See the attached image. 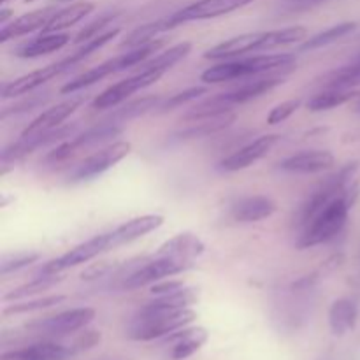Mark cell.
<instances>
[{
  "mask_svg": "<svg viewBox=\"0 0 360 360\" xmlns=\"http://www.w3.org/2000/svg\"><path fill=\"white\" fill-rule=\"evenodd\" d=\"M206 91H207L206 86H192L185 91H179V94H176V95H172V97L162 101L160 105L157 108V111L167 112V111H172V109H176V108H181V105H185V104H188V102L199 98L200 95H204Z\"/></svg>",
  "mask_w": 360,
  "mask_h": 360,
  "instance_id": "obj_40",
  "label": "cell"
},
{
  "mask_svg": "<svg viewBox=\"0 0 360 360\" xmlns=\"http://www.w3.org/2000/svg\"><path fill=\"white\" fill-rule=\"evenodd\" d=\"M190 51H192V42H179V44L169 48L167 51L160 53V55L155 56V58L144 62L143 65H141L143 67L141 70H155V72L165 74L169 69H172L176 63L181 62Z\"/></svg>",
  "mask_w": 360,
  "mask_h": 360,
  "instance_id": "obj_31",
  "label": "cell"
},
{
  "mask_svg": "<svg viewBox=\"0 0 360 360\" xmlns=\"http://www.w3.org/2000/svg\"><path fill=\"white\" fill-rule=\"evenodd\" d=\"M206 246L200 241L199 236L190 234H178L174 238L167 239L160 248L157 250V255L155 257H169V259H179V260H188L193 262L195 259H199L204 253Z\"/></svg>",
  "mask_w": 360,
  "mask_h": 360,
  "instance_id": "obj_19",
  "label": "cell"
},
{
  "mask_svg": "<svg viewBox=\"0 0 360 360\" xmlns=\"http://www.w3.org/2000/svg\"><path fill=\"white\" fill-rule=\"evenodd\" d=\"M56 11L58 9H55V7H44V9H37L28 14H23V16L11 21L9 25H4L2 30H0V42H7L11 39L32 34V32L39 30V28L42 30Z\"/></svg>",
  "mask_w": 360,
  "mask_h": 360,
  "instance_id": "obj_18",
  "label": "cell"
},
{
  "mask_svg": "<svg viewBox=\"0 0 360 360\" xmlns=\"http://www.w3.org/2000/svg\"><path fill=\"white\" fill-rule=\"evenodd\" d=\"M354 204L347 197H336L330 200L326 207L319 213V217L302 231L299 239V248H313V246L323 245L336 238L345 229L348 221V214Z\"/></svg>",
  "mask_w": 360,
  "mask_h": 360,
  "instance_id": "obj_2",
  "label": "cell"
},
{
  "mask_svg": "<svg viewBox=\"0 0 360 360\" xmlns=\"http://www.w3.org/2000/svg\"><path fill=\"white\" fill-rule=\"evenodd\" d=\"M94 9L95 6L91 2H77L69 7H63V9H58L53 14L51 20L48 21V25L42 28V34H56V32L65 30V28L84 20Z\"/></svg>",
  "mask_w": 360,
  "mask_h": 360,
  "instance_id": "obj_26",
  "label": "cell"
},
{
  "mask_svg": "<svg viewBox=\"0 0 360 360\" xmlns=\"http://www.w3.org/2000/svg\"><path fill=\"white\" fill-rule=\"evenodd\" d=\"M295 65V56L287 53H276V55H257L252 58L231 60V62L218 63L210 67L200 74V81L211 83H225L234 79H248L252 76H260L271 70H283Z\"/></svg>",
  "mask_w": 360,
  "mask_h": 360,
  "instance_id": "obj_1",
  "label": "cell"
},
{
  "mask_svg": "<svg viewBox=\"0 0 360 360\" xmlns=\"http://www.w3.org/2000/svg\"><path fill=\"white\" fill-rule=\"evenodd\" d=\"M123 132V127L116 125L115 122L109 123H101L97 127H91L86 132L79 134V136L74 137L72 141H65L60 146H56L55 150L49 151V155L46 157L48 162H63L67 158H70L72 155H76L77 151L84 150V148H91L95 144L105 143V141L112 139V137H118Z\"/></svg>",
  "mask_w": 360,
  "mask_h": 360,
  "instance_id": "obj_8",
  "label": "cell"
},
{
  "mask_svg": "<svg viewBox=\"0 0 360 360\" xmlns=\"http://www.w3.org/2000/svg\"><path fill=\"white\" fill-rule=\"evenodd\" d=\"M162 225H164V217H160V214H143V217L132 218V220L125 221V224L120 225L118 229L111 232L115 248L120 245H125V243H132L136 239L144 238V236L157 231Z\"/></svg>",
  "mask_w": 360,
  "mask_h": 360,
  "instance_id": "obj_20",
  "label": "cell"
},
{
  "mask_svg": "<svg viewBox=\"0 0 360 360\" xmlns=\"http://www.w3.org/2000/svg\"><path fill=\"white\" fill-rule=\"evenodd\" d=\"M60 281H62V278H60L58 274H42L41 278H34V280L28 281V283L7 292V294L4 295L2 301L18 302V301H23V299L27 297H34V295L42 294V292H48L49 288H53L56 283H60Z\"/></svg>",
  "mask_w": 360,
  "mask_h": 360,
  "instance_id": "obj_30",
  "label": "cell"
},
{
  "mask_svg": "<svg viewBox=\"0 0 360 360\" xmlns=\"http://www.w3.org/2000/svg\"><path fill=\"white\" fill-rule=\"evenodd\" d=\"M276 204L273 199L264 195H253L241 199L232 206V218L243 224H252V221L266 220L276 213Z\"/></svg>",
  "mask_w": 360,
  "mask_h": 360,
  "instance_id": "obj_21",
  "label": "cell"
},
{
  "mask_svg": "<svg viewBox=\"0 0 360 360\" xmlns=\"http://www.w3.org/2000/svg\"><path fill=\"white\" fill-rule=\"evenodd\" d=\"M171 28H174V23H172L171 16L162 18V20H157V21H151V23H144L127 35L125 41L122 42V48L134 49L137 48V46H143L146 44V42L155 41L157 35L164 34V32L171 30Z\"/></svg>",
  "mask_w": 360,
  "mask_h": 360,
  "instance_id": "obj_29",
  "label": "cell"
},
{
  "mask_svg": "<svg viewBox=\"0 0 360 360\" xmlns=\"http://www.w3.org/2000/svg\"><path fill=\"white\" fill-rule=\"evenodd\" d=\"M299 105H301V101H299V98L281 102L276 108L271 109L269 116H267V123H269V125H278V123L285 122V120H288L295 111H297Z\"/></svg>",
  "mask_w": 360,
  "mask_h": 360,
  "instance_id": "obj_43",
  "label": "cell"
},
{
  "mask_svg": "<svg viewBox=\"0 0 360 360\" xmlns=\"http://www.w3.org/2000/svg\"><path fill=\"white\" fill-rule=\"evenodd\" d=\"M39 259H41V255H39V253H21V255L6 257V259L2 260L0 273H2V276H6V274L14 273V271H20V269H23V267L32 266V264L37 262Z\"/></svg>",
  "mask_w": 360,
  "mask_h": 360,
  "instance_id": "obj_42",
  "label": "cell"
},
{
  "mask_svg": "<svg viewBox=\"0 0 360 360\" xmlns=\"http://www.w3.org/2000/svg\"><path fill=\"white\" fill-rule=\"evenodd\" d=\"M116 72H118V60L116 58L108 60V62L101 63V65L86 70V72H83L81 76L74 77L72 81H69L67 84H63L62 90L60 91H62V94H76V91L91 86V84L98 83V81H102L104 77L111 76V74H116Z\"/></svg>",
  "mask_w": 360,
  "mask_h": 360,
  "instance_id": "obj_28",
  "label": "cell"
},
{
  "mask_svg": "<svg viewBox=\"0 0 360 360\" xmlns=\"http://www.w3.org/2000/svg\"><path fill=\"white\" fill-rule=\"evenodd\" d=\"M48 101H49V94L30 95V97L25 98V101L18 102L16 105H11V108L4 109L2 115H0V118L6 120V118H9V116L23 115V112H30V111H34V109L42 108V105H44Z\"/></svg>",
  "mask_w": 360,
  "mask_h": 360,
  "instance_id": "obj_41",
  "label": "cell"
},
{
  "mask_svg": "<svg viewBox=\"0 0 360 360\" xmlns=\"http://www.w3.org/2000/svg\"><path fill=\"white\" fill-rule=\"evenodd\" d=\"M98 360H122V359H116V357H104V359H98Z\"/></svg>",
  "mask_w": 360,
  "mask_h": 360,
  "instance_id": "obj_49",
  "label": "cell"
},
{
  "mask_svg": "<svg viewBox=\"0 0 360 360\" xmlns=\"http://www.w3.org/2000/svg\"><path fill=\"white\" fill-rule=\"evenodd\" d=\"M285 72H288V70H283V72L273 74V76L267 77H259V79L255 81H248V83H245L243 86L236 88V90L232 91H227L225 97H227V101L231 102L232 105L245 104V102L253 101V98L260 97V95L267 94V91L273 90V88L285 83Z\"/></svg>",
  "mask_w": 360,
  "mask_h": 360,
  "instance_id": "obj_23",
  "label": "cell"
},
{
  "mask_svg": "<svg viewBox=\"0 0 360 360\" xmlns=\"http://www.w3.org/2000/svg\"><path fill=\"white\" fill-rule=\"evenodd\" d=\"M281 137L278 134H267V136L259 137V139L252 141L250 144L243 146L241 150L234 151L232 155H229L227 158L220 162V169L224 172H238L243 169H248L250 165L257 164L259 160H262L278 143H280Z\"/></svg>",
  "mask_w": 360,
  "mask_h": 360,
  "instance_id": "obj_11",
  "label": "cell"
},
{
  "mask_svg": "<svg viewBox=\"0 0 360 360\" xmlns=\"http://www.w3.org/2000/svg\"><path fill=\"white\" fill-rule=\"evenodd\" d=\"M13 16V11L7 9V7H4V9H0V25H7V20Z\"/></svg>",
  "mask_w": 360,
  "mask_h": 360,
  "instance_id": "obj_48",
  "label": "cell"
},
{
  "mask_svg": "<svg viewBox=\"0 0 360 360\" xmlns=\"http://www.w3.org/2000/svg\"><path fill=\"white\" fill-rule=\"evenodd\" d=\"M323 2H327V0H285L283 7L290 13H302V11H309Z\"/></svg>",
  "mask_w": 360,
  "mask_h": 360,
  "instance_id": "obj_47",
  "label": "cell"
},
{
  "mask_svg": "<svg viewBox=\"0 0 360 360\" xmlns=\"http://www.w3.org/2000/svg\"><path fill=\"white\" fill-rule=\"evenodd\" d=\"M160 102H162V97H158V95L143 97L139 98V101L130 102V104L122 105L120 109H116V111L111 115V118H109V122L118 123V122H125V120L137 118V116L150 112L151 109H157L158 105H160Z\"/></svg>",
  "mask_w": 360,
  "mask_h": 360,
  "instance_id": "obj_36",
  "label": "cell"
},
{
  "mask_svg": "<svg viewBox=\"0 0 360 360\" xmlns=\"http://www.w3.org/2000/svg\"><path fill=\"white\" fill-rule=\"evenodd\" d=\"M98 343H101V333H97V330H88V333L81 334L76 341H72L70 347H72L74 354H81V352L90 350V348H94Z\"/></svg>",
  "mask_w": 360,
  "mask_h": 360,
  "instance_id": "obj_44",
  "label": "cell"
},
{
  "mask_svg": "<svg viewBox=\"0 0 360 360\" xmlns=\"http://www.w3.org/2000/svg\"><path fill=\"white\" fill-rule=\"evenodd\" d=\"M120 34V28H111V30H105L104 34H101L98 37L91 39V41L84 42V46L81 49H77L76 53H72L70 56H67V58L62 60L63 67H65V70H69L70 67H74L76 63L83 62L84 58H88V56L91 55V53L98 51V49L102 48V46H105L108 42H111L112 39L116 37V35Z\"/></svg>",
  "mask_w": 360,
  "mask_h": 360,
  "instance_id": "obj_38",
  "label": "cell"
},
{
  "mask_svg": "<svg viewBox=\"0 0 360 360\" xmlns=\"http://www.w3.org/2000/svg\"><path fill=\"white\" fill-rule=\"evenodd\" d=\"M359 308L352 299H338L329 309V327L334 336H345L355 329Z\"/></svg>",
  "mask_w": 360,
  "mask_h": 360,
  "instance_id": "obj_24",
  "label": "cell"
},
{
  "mask_svg": "<svg viewBox=\"0 0 360 360\" xmlns=\"http://www.w3.org/2000/svg\"><path fill=\"white\" fill-rule=\"evenodd\" d=\"M308 30L304 27H288L281 30L264 32V39L260 42V51H269V49L280 48V46L295 44V42L304 41Z\"/></svg>",
  "mask_w": 360,
  "mask_h": 360,
  "instance_id": "obj_34",
  "label": "cell"
},
{
  "mask_svg": "<svg viewBox=\"0 0 360 360\" xmlns=\"http://www.w3.org/2000/svg\"><path fill=\"white\" fill-rule=\"evenodd\" d=\"M112 269H115V267L109 262L94 264V266H90L86 271L81 273V280H97V278H104L105 274L111 273Z\"/></svg>",
  "mask_w": 360,
  "mask_h": 360,
  "instance_id": "obj_46",
  "label": "cell"
},
{
  "mask_svg": "<svg viewBox=\"0 0 360 360\" xmlns=\"http://www.w3.org/2000/svg\"><path fill=\"white\" fill-rule=\"evenodd\" d=\"M234 122H236L234 112H225V115L214 116V118L200 120V122L192 123L188 129L174 134V139L176 141H190V139H199V137L213 136V134H218L220 130L227 129V127Z\"/></svg>",
  "mask_w": 360,
  "mask_h": 360,
  "instance_id": "obj_27",
  "label": "cell"
},
{
  "mask_svg": "<svg viewBox=\"0 0 360 360\" xmlns=\"http://www.w3.org/2000/svg\"><path fill=\"white\" fill-rule=\"evenodd\" d=\"M231 109H232V104L227 101L225 94H220L217 95V97L207 98V101H204L202 104L190 109V111L183 116V120L190 123H195V122H200V120H210V118H214V116L231 112Z\"/></svg>",
  "mask_w": 360,
  "mask_h": 360,
  "instance_id": "obj_33",
  "label": "cell"
},
{
  "mask_svg": "<svg viewBox=\"0 0 360 360\" xmlns=\"http://www.w3.org/2000/svg\"><path fill=\"white\" fill-rule=\"evenodd\" d=\"M74 355L76 354L70 345H62L56 341H39L20 350L6 352L0 360H67Z\"/></svg>",
  "mask_w": 360,
  "mask_h": 360,
  "instance_id": "obj_15",
  "label": "cell"
},
{
  "mask_svg": "<svg viewBox=\"0 0 360 360\" xmlns=\"http://www.w3.org/2000/svg\"><path fill=\"white\" fill-rule=\"evenodd\" d=\"M132 150V144L127 141H116V143L109 144V146L102 148V150L95 151L88 158H84L76 169H74L70 179L72 181H86V179H94L97 176L104 174L111 167H115L118 162H122L127 155Z\"/></svg>",
  "mask_w": 360,
  "mask_h": 360,
  "instance_id": "obj_7",
  "label": "cell"
},
{
  "mask_svg": "<svg viewBox=\"0 0 360 360\" xmlns=\"http://www.w3.org/2000/svg\"><path fill=\"white\" fill-rule=\"evenodd\" d=\"M192 267L193 262H188V260L169 259V257H155L153 260H150V262H146L144 266L132 271V273L125 278L123 288L134 290V288L146 287V285L162 281L164 278H171L176 276V274L185 273V271L192 269Z\"/></svg>",
  "mask_w": 360,
  "mask_h": 360,
  "instance_id": "obj_6",
  "label": "cell"
},
{
  "mask_svg": "<svg viewBox=\"0 0 360 360\" xmlns=\"http://www.w3.org/2000/svg\"><path fill=\"white\" fill-rule=\"evenodd\" d=\"M65 301V295H46V297H37L32 299V301H18L13 302L11 306H6L4 308V315L13 316V315H25V313H34L41 311V309L53 308V306H58Z\"/></svg>",
  "mask_w": 360,
  "mask_h": 360,
  "instance_id": "obj_37",
  "label": "cell"
},
{
  "mask_svg": "<svg viewBox=\"0 0 360 360\" xmlns=\"http://www.w3.org/2000/svg\"><path fill=\"white\" fill-rule=\"evenodd\" d=\"M171 345L169 357L171 360H185L200 350L207 341V330L202 327H185L171 336L164 338Z\"/></svg>",
  "mask_w": 360,
  "mask_h": 360,
  "instance_id": "obj_16",
  "label": "cell"
},
{
  "mask_svg": "<svg viewBox=\"0 0 360 360\" xmlns=\"http://www.w3.org/2000/svg\"><path fill=\"white\" fill-rule=\"evenodd\" d=\"M69 42L70 37L67 34H60V32H56V34H42L35 37L34 41L18 48L16 56H20V58H37V56L49 55V53L65 48Z\"/></svg>",
  "mask_w": 360,
  "mask_h": 360,
  "instance_id": "obj_25",
  "label": "cell"
},
{
  "mask_svg": "<svg viewBox=\"0 0 360 360\" xmlns=\"http://www.w3.org/2000/svg\"><path fill=\"white\" fill-rule=\"evenodd\" d=\"M199 299V290L197 288L185 287L181 290L174 292L169 295H160V297L153 299L151 302L144 304L139 309L143 315H151V313H172V311H181V309H188L190 306L195 304Z\"/></svg>",
  "mask_w": 360,
  "mask_h": 360,
  "instance_id": "obj_22",
  "label": "cell"
},
{
  "mask_svg": "<svg viewBox=\"0 0 360 360\" xmlns=\"http://www.w3.org/2000/svg\"><path fill=\"white\" fill-rule=\"evenodd\" d=\"M334 164V155L327 150L302 151L280 162V169L294 174H313L329 169Z\"/></svg>",
  "mask_w": 360,
  "mask_h": 360,
  "instance_id": "obj_17",
  "label": "cell"
},
{
  "mask_svg": "<svg viewBox=\"0 0 360 360\" xmlns=\"http://www.w3.org/2000/svg\"><path fill=\"white\" fill-rule=\"evenodd\" d=\"M95 319L94 308H74L58 313L55 316L37 320V322L27 326L30 333L42 338H62L67 334H74L84 329L91 320Z\"/></svg>",
  "mask_w": 360,
  "mask_h": 360,
  "instance_id": "obj_4",
  "label": "cell"
},
{
  "mask_svg": "<svg viewBox=\"0 0 360 360\" xmlns=\"http://www.w3.org/2000/svg\"><path fill=\"white\" fill-rule=\"evenodd\" d=\"M355 95L357 94H355L354 90H329V88H327L326 91H322V94L309 98L306 108H308L311 112L329 111V109L340 108V105L350 102Z\"/></svg>",
  "mask_w": 360,
  "mask_h": 360,
  "instance_id": "obj_35",
  "label": "cell"
},
{
  "mask_svg": "<svg viewBox=\"0 0 360 360\" xmlns=\"http://www.w3.org/2000/svg\"><path fill=\"white\" fill-rule=\"evenodd\" d=\"M9 2V0H0V4H7Z\"/></svg>",
  "mask_w": 360,
  "mask_h": 360,
  "instance_id": "obj_52",
  "label": "cell"
},
{
  "mask_svg": "<svg viewBox=\"0 0 360 360\" xmlns=\"http://www.w3.org/2000/svg\"><path fill=\"white\" fill-rule=\"evenodd\" d=\"M116 16H118V13H108V14H102V16H98L97 20H94L91 23H88L83 30L77 32V35L74 37V42H76V44H83V42H88V41H91V39L98 37V35L104 34L105 28H108L109 25L116 20Z\"/></svg>",
  "mask_w": 360,
  "mask_h": 360,
  "instance_id": "obj_39",
  "label": "cell"
},
{
  "mask_svg": "<svg viewBox=\"0 0 360 360\" xmlns=\"http://www.w3.org/2000/svg\"><path fill=\"white\" fill-rule=\"evenodd\" d=\"M186 285L181 280H171V281H160V283H155L151 287V295L153 297H160V295H169L174 294V292L181 290Z\"/></svg>",
  "mask_w": 360,
  "mask_h": 360,
  "instance_id": "obj_45",
  "label": "cell"
},
{
  "mask_svg": "<svg viewBox=\"0 0 360 360\" xmlns=\"http://www.w3.org/2000/svg\"><path fill=\"white\" fill-rule=\"evenodd\" d=\"M56 2H70V0H56Z\"/></svg>",
  "mask_w": 360,
  "mask_h": 360,
  "instance_id": "obj_51",
  "label": "cell"
},
{
  "mask_svg": "<svg viewBox=\"0 0 360 360\" xmlns=\"http://www.w3.org/2000/svg\"><path fill=\"white\" fill-rule=\"evenodd\" d=\"M250 2H253V0H197V2L190 4V6L171 14V20L174 27L190 23V21L211 20V18L234 13V11L248 6Z\"/></svg>",
  "mask_w": 360,
  "mask_h": 360,
  "instance_id": "obj_10",
  "label": "cell"
},
{
  "mask_svg": "<svg viewBox=\"0 0 360 360\" xmlns=\"http://www.w3.org/2000/svg\"><path fill=\"white\" fill-rule=\"evenodd\" d=\"M355 28H357V23H355V21H343V23L334 25V27L327 28V30L306 39V41L301 44V51H313V49H319V48H323V46L333 44V42L340 41V39L347 37L348 34H352Z\"/></svg>",
  "mask_w": 360,
  "mask_h": 360,
  "instance_id": "obj_32",
  "label": "cell"
},
{
  "mask_svg": "<svg viewBox=\"0 0 360 360\" xmlns=\"http://www.w3.org/2000/svg\"><path fill=\"white\" fill-rule=\"evenodd\" d=\"M62 72H65V67H63L62 60L56 63H51V65L42 67V69L32 70V72L25 74V76L11 81V83L4 84L2 98H13V97H20V95H25V94H30V91H34L35 88L42 86L46 81L60 76Z\"/></svg>",
  "mask_w": 360,
  "mask_h": 360,
  "instance_id": "obj_13",
  "label": "cell"
},
{
  "mask_svg": "<svg viewBox=\"0 0 360 360\" xmlns=\"http://www.w3.org/2000/svg\"><path fill=\"white\" fill-rule=\"evenodd\" d=\"M354 62H357V63H360V55L357 56V58H355V60H354Z\"/></svg>",
  "mask_w": 360,
  "mask_h": 360,
  "instance_id": "obj_50",
  "label": "cell"
},
{
  "mask_svg": "<svg viewBox=\"0 0 360 360\" xmlns=\"http://www.w3.org/2000/svg\"><path fill=\"white\" fill-rule=\"evenodd\" d=\"M86 98L83 95L79 97H72L69 101H63L60 104L53 105V108L46 109L44 112L37 116L35 120H32L30 123L27 125V129L21 132V137H28V136H39V134L49 132V130H55L62 125V122H65L72 112H76L81 105L84 104Z\"/></svg>",
  "mask_w": 360,
  "mask_h": 360,
  "instance_id": "obj_12",
  "label": "cell"
},
{
  "mask_svg": "<svg viewBox=\"0 0 360 360\" xmlns=\"http://www.w3.org/2000/svg\"><path fill=\"white\" fill-rule=\"evenodd\" d=\"M162 76H164V74L155 72V70H139L136 76H130L127 77V79L118 81V83H115L112 86H109L108 90L102 91L101 95H97L91 105H94V109L115 108V105L127 101V98L132 94H136V91L157 83Z\"/></svg>",
  "mask_w": 360,
  "mask_h": 360,
  "instance_id": "obj_9",
  "label": "cell"
},
{
  "mask_svg": "<svg viewBox=\"0 0 360 360\" xmlns=\"http://www.w3.org/2000/svg\"><path fill=\"white\" fill-rule=\"evenodd\" d=\"M115 248V243H112V234H98L94 236L88 241L81 243V245L74 246L72 250H69L67 253L60 255L58 259L51 260V262L46 264L41 269L42 274H60L63 271L70 269V267L81 266V264H86L90 260H94L95 257H98L101 253L108 252V250Z\"/></svg>",
  "mask_w": 360,
  "mask_h": 360,
  "instance_id": "obj_5",
  "label": "cell"
},
{
  "mask_svg": "<svg viewBox=\"0 0 360 360\" xmlns=\"http://www.w3.org/2000/svg\"><path fill=\"white\" fill-rule=\"evenodd\" d=\"M25 2H34V0H25Z\"/></svg>",
  "mask_w": 360,
  "mask_h": 360,
  "instance_id": "obj_54",
  "label": "cell"
},
{
  "mask_svg": "<svg viewBox=\"0 0 360 360\" xmlns=\"http://www.w3.org/2000/svg\"><path fill=\"white\" fill-rule=\"evenodd\" d=\"M357 109L360 111V98H359V104H357Z\"/></svg>",
  "mask_w": 360,
  "mask_h": 360,
  "instance_id": "obj_53",
  "label": "cell"
},
{
  "mask_svg": "<svg viewBox=\"0 0 360 360\" xmlns=\"http://www.w3.org/2000/svg\"><path fill=\"white\" fill-rule=\"evenodd\" d=\"M264 39V32H252V34H241L236 37L220 42L210 51H206L204 58L207 60H234L246 53L260 51V42Z\"/></svg>",
  "mask_w": 360,
  "mask_h": 360,
  "instance_id": "obj_14",
  "label": "cell"
},
{
  "mask_svg": "<svg viewBox=\"0 0 360 360\" xmlns=\"http://www.w3.org/2000/svg\"><path fill=\"white\" fill-rule=\"evenodd\" d=\"M195 319L197 315L190 308L172 313H151V315L137 313L130 326L129 336L136 341L164 340L188 327Z\"/></svg>",
  "mask_w": 360,
  "mask_h": 360,
  "instance_id": "obj_3",
  "label": "cell"
}]
</instances>
